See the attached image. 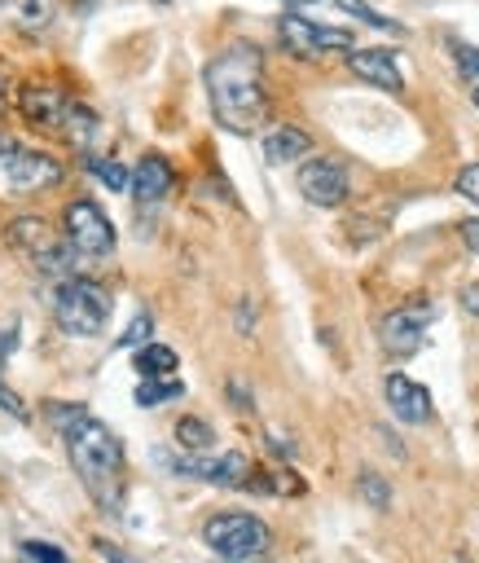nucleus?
I'll use <instances>...</instances> for the list:
<instances>
[{
    "label": "nucleus",
    "mask_w": 479,
    "mask_h": 563,
    "mask_svg": "<svg viewBox=\"0 0 479 563\" xmlns=\"http://www.w3.org/2000/svg\"><path fill=\"white\" fill-rule=\"evenodd\" d=\"M207 97L220 128L251 137L269 115V88H264V58L255 44H229L207 62Z\"/></svg>",
    "instance_id": "nucleus-1"
},
{
    "label": "nucleus",
    "mask_w": 479,
    "mask_h": 563,
    "mask_svg": "<svg viewBox=\"0 0 479 563\" xmlns=\"http://www.w3.org/2000/svg\"><path fill=\"white\" fill-rule=\"evenodd\" d=\"M62 436L71 467L80 471L93 502L102 511H119L124 506V445H119V436L106 423H97L93 414H80L71 427H62Z\"/></svg>",
    "instance_id": "nucleus-2"
},
{
    "label": "nucleus",
    "mask_w": 479,
    "mask_h": 563,
    "mask_svg": "<svg viewBox=\"0 0 479 563\" xmlns=\"http://www.w3.org/2000/svg\"><path fill=\"white\" fill-rule=\"evenodd\" d=\"M18 106H22V115H27L31 124H40L49 132H62L71 146H80V150L93 146L97 119H93V110H88L84 102H75V97H66V93H58V88H49V84H27L18 93Z\"/></svg>",
    "instance_id": "nucleus-3"
},
{
    "label": "nucleus",
    "mask_w": 479,
    "mask_h": 563,
    "mask_svg": "<svg viewBox=\"0 0 479 563\" xmlns=\"http://www.w3.org/2000/svg\"><path fill=\"white\" fill-rule=\"evenodd\" d=\"M62 185V163L0 132V194H44Z\"/></svg>",
    "instance_id": "nucleus-4"
},
{
    "label": "nucleus",
    "mask_w": 479,
    "mask_h": 563,
    "mask_svg": "<svg viewBox=\"0 0 479 563\" xmlns=\"http://www.w3.org/2000/svg\"><path fill=\"white\" fill-rule=\"evenodd\" d=\"M203 542L229 563L260 559L269 550V524L251 511H216L203 524Z\"/></svg>",
    "instance_id": "nucleus-5"
},
{
    "label": "nucleus",
    "mask_w": 479,
    "mask_h": 563,
    "mask_svg": "<svg viewBox=\"0 0 479 563\" xmlns=\"http://www.w3.org/2000/svg\"><path fill=\"white\" fill-rule=\"evenodd\" d=\"M53 317H58V326L71 330V335H84V339L102 335L106 317H110V295L97 282L71 278V282L58 286V295H53Z\"/></svg>",
    "instance_id": "nucleus-6"
},
{
    "label": "nucleus",
    "mask_w": 479,
    "mask_h": 563,
    "mask_svg": "<svg viewBox=\"0 0 479 563\" xmlns=\"http://www.w3.org/2000/svg\"><path fill=\"white\" fill-rule=\"evenodd\" d=\"M9 242H14L40 273H53V278H66V273L75 269V256H80V251H75L71 242H62L40 216H18L14 225H9Z\"/></svg>",
    "instance_id": "nucleus-7"
},
{
    "label": "nucleus",
    "mask_w": 479,
    "mask_h": 563,
    "mask_svg": "<svg viewBox=\"0 0 479 563\" xmlns=\"http://www.w3.org/2000/svg\"><path fill=\"white\" fill-rule=\"evenodd\" d=\"M66 242H71L80 256L88 260H102L115 251V225L93 198H75L66 203Z\"/></svg>",
    "instance_id": "nucleus-8"
},
{
    "label": "nucleus",
    "mask_w": 479,
    "mask_h": 563,
    "mask_svg": "<svg viewBox=\"0 0 479 563\" xmlns=\"http://www.w3.org/2000/svg\"><path fill=\"white\" fill-rule=\"evenodd\" d=\"M277 31H282V44L295 53H304V58H321V53H356V36L343 27H317V22L299 18V14H282L277 22Z\"/></svg>",
    "instance_id": "nucleus-9"
},
{
    "label": "nucleus",
    "mask_w": 479,
    "mask_h": 563,
    "mask_svg": "<svg viewBox=\"0 0 479 563\" xmlns=\"http://www.w3.org/2000/svg\"><path fill=\"white\" fill-rule=\"evenodd\" d=\"M431 326V304L427 300H414V304H400L392 313L383 317L378 326V339H383L387 357H414L422 348V335Z\"/></svg>",
    "instance_id": "nucleus-10"
},
{
    "label": "nucleus",
    "mask_w": 479,
    "mask_h": 563,
    "mask_svg": "<svg viewBox=\"0 0 479 563\" xmlns=\"http://www.w3.org/2000/svg\"><path fill=\"white\" fill-rule=\"evenodd\" d=\"M172 471H181V476H194V480H207V484H220V489H247L255 467L247 454H238V449H229V454H216V458H198L189 454L181 462H167Z\"/></svg>",
    "instance_id": "nucleus-11"
},
{
    "label": "nucleus",
    "mask_w": 479,
    "mask_h": 563,
    "mask_svg": "<svg viewBox=\"0 0 479 563\" xmlns=\"http://www.w3.org/2000/svg\"><path fill=\"white\" fill-rule=\"evenodd\" d=\"M295 185L313 207H339L348 198V168L339 159H308L299 168Z\"/></svg>",
    "instance_id": "nucleus-12"
},
{
    "label": "nucleus",
    "mask_w": 479,
    "mask_h": 563,
    "mask_svg": "<svg viewBox=\"0 0 479 563\" xmlns=\"http://www.w3.org/2000/svg\"><path fill=\"white\" fill-rule=\"evenodd\" d=\"M383 396H387V405H392V414L400 418V423H409V427L431 423V392L409 379V374H387Z\"/></svg>",
    "instance_id": "nucleus-13"
},
{
    "label": "nucleus",
    "mask_w": 479,
    "mask_h": 563,
    "mask_svg": "<svg viewBox=\"0 0 479 563\" xmlns=\"http://www.w3.org/2000/svg\"><path fill=\"white\" fill-rule=\"evenodd\" d=\"M348 71H356L365 84L387 88V93H400L405 88V71H400V58L392 49H356L348 53Z\"/></svg>",
    "instance_id": "nucleus-14"
},
{
    "label": "nucleus",
    "mask_w": 479,
    "mask_h": 563,
    "mask_svg": "<svg viewBox=\"0 0 479 563\" xmlns=\"http://www.w3.org/2000/svg\"><path fill=\"white\" fill-rule=\"evenodd\" d=\"M172 190V163L163 159V154H146V159L137 163V172H132V194H137L141 207L159 203V198Z\"/></svg>",
    "instance_id": "nucleus-15"
},
{
    "label": "nucleus",
    "mask_w": 479,
    "mask_h": 563,
    "mask_svg": "<svg viewBox=\"0 0 479 563\" xmlns=\"http://www.w3.org/2000/svg\"><path fill=\"white\" fill-rule=\"evenodd\" d=\"M58 14V0H0V18L18 27L22 36H36Z\"/></svg>",
    "instance_id": "nucleus-16"
},
{
    "label": "nucleus",
    "mask_w": 479,
    "mask_h": 563,
    "mask_svg": "<svg viewBox=\"0 0 479 563\" xmlns=\"http://www.w3.org/2000/svg\"><path fill=\"white\" fill-rule=\"evenodd\" d=\"M264 159L269 163H295V159H304L308 150H313V137H308L304 128H295V124H282V128H273V132H264Z\"/></svg>",
    "instance_id": "nucleus-17"
},
{
    "label": "nucleus",
    "mask_w": 479,
    "mask_h": 563,
    "mask_svg": "<svg viewBox=\"0 0 479 563\" xmlns=\"http://www.w3.org/2000/svg\"><path fill=\"white\" fill-rule=\"evenodd\" d=\"M137 370L146 374V379H172L176 374V352L167 348V344H146V348H137Z\"/></svg>",
    "instance_id": "nucleus-18"
},
{
    "label": "nucleus",
    "mask_w": 479,
    "mask_h": 563,
    "mask_svg": "<svg viewBox=\"0 0 479 563\" xmlns=\"http://www.w3.org/2000/svg\"><path fill=\"white\" fill-rule=\"evenodd\" d=\"M176 445L189 449V454H207V449L216 445V432H211V423H203V418L185 414L181 423H176Z\"/></svg>",
    "instance_id": "nucleus-19"
},
{
    "label": "nucleus",
    "mask_w": 479,
    "mask_h": 563,
    "mask_svg": "<svg viewBox=\"0 0 479 563\" xmlns=\"http://www.w3.org/2000/svg\"><path fill=\"white\" fill-rule=\"evenodd\" d=\"M181 392H185L181 379H146L137 388V405H146V410L150 405H167V401H176Z\"/></svg>",
    "instance_id": "nucleus-20"
},
{
    "label": "nucleus",
    "mask_w": 479,
    "mask_h": 563,
    "mask_svg": "<svg viewBox=\"0 0 479 563\" xmlns=\"http://www.w3.org/2000/svg\"><path fill=\"white\" fill-rule=\"evenodd\" d=\"M356 489H361V498L370 506H378V511L392 506V484L378 476V471H361V476H356Z\"/></svg>",
    "instance_id": "nucleus-21"
},
{
    "label": "nucleus",
    "mask_w": 479,
    "mask_h": 563,
    "mask_svg": "<svg viewBox=\"0 0 479 563\" xmlns=\"http://www.w3.org/2000/svg\"><path fill=\"white\" fill-rule=\"evenodd\" d=\"M93 172H97V181H102L110 194L132 190V172H128L119 159H93Z\"/></svg>",
    "instance_id": "nucleus-22"
},
{
    "label": "nucleus",
    "mask_w": 479,
    "mask_h": 563,
    "mask_svg": "<svg viewBox=\"0 0 479 563\" xmlns=\"http://www.w3.org/2000/svg\"><path fill=\"white\" fill-rule=\"evenodd\" d=\"M150 335H154V317L150 313H137V317H132V326L119 335V348H146Z\"/></svg>",
    "instance_id": "nucleus-23"
},
{
    "label": "nucleus",
    "mask_w": 479,
    "mask_h": 563,
    "mask_svg": "<svg viewBox=\"0 0 479 563\" xmlns=\"http://www.w3.org/2000/svg\"><path fill=\"white\" fill-rule=\"evenodd\" d=\"M334 5H339V9H348V14H356L361 22H370V27H383V31H400L392 18H387V14H378V9H370V5H365V0H334Z\"/></svg>",
    "instance_id": "nucleus-24"
},
{
    "label": "nucleus",
    "mask_w": 479,
    "mask_h": 563,
    "mask_svg": "<svg viewBox=\"0 0 479 563\" xmlns=\"http://www.w3.org/2000/svg\"><path fill=\"white\" fill-rule=\"evenodd\" d=\"M22 559H27V563H66L62 550L49 546V542H27V546H22Z\"/></svg>",
    "instance_id": "nucleus-25"
},
{
    "label": "nucleus",
    "mask_w": 479,
    "mask_h": 563,
    "mask_svg": "<svg viewBox=\"0 0 479 563\" xmlns=\"http://www.w3.org/2000/svg\"><path fill=\"white\" fill-rule=\"evenodd\" d=\"M458 194L466 198V203L479 207V163H471V168L458 172Z\"/></svg>",
    "instance_id": "nucleus-26"
},
{
    "label": "nucleus",
    "mask_w": 479,
    "mask_h": 563,
    "mask_svg": "<svg viewBox=\"0 0 479 563\" xmlns=\"http://www.w3.org/2000/svg\"><path fill=\"white\" fill-rule=\"evenodd\" d=\"M453 58H458L462 75H471V80H479V49H466V44H453Z\"/></svg>",
    "instance_id": "nucleus-27"
},
{
    "label": "nucleus",
    "mask_w": 479,
    "mask_h": 563,
    "mask_svg": "<svg viewBox=\"0 0 479 563\" xmlns=\"http://www.w3.org/2000/svg\"><path fill=\"white\" fill-rule=\"evenodd\" d=\"M0 410H5L9 418H18V423H27V405H22L18 396L5 388V379H0Z\"/></svg>",
    "instance_id": "nucleus-28"
},
{
    "label": "nucleus",
    "mask_w": 479,
    "mask_h": 563,
    "mask_svg": "<svg viewBox=\"0 0 479 563\" xmlns=\"http://www.w3.org/2000/svg\"><path fill=\"white\" fill-rule=\"evenodd\" d=\"M93 550H97V555H102L106 563H141V559H132V555H128V550H119V546H110V542H106V537H97V542H93Z\"/></svg>",
    "instance_id": "nucleus-29"
},
{
    "label": "nucleus",
    "mask_w": 479,
    "mask_h": 563,
    "mask_svg": "<svg viewBox=\"0 0 479 563\" xmlns=\"http://www.w3.org/2000/svg\"><path fill=\"white\" fill-rule=\"evenodd\" d=\"M233 326H238L242 335H251V330H255V304H251V300L238 304V322H233Z\"/></svg>",
    "instance_id": "nucleus-30"
},
{
    "label": "nucleus",
    "mask_w": 479,
    "mask_h": 563,
    "mask_svg": "<svg viewBox=\"0 0 479 563\" xmlns=\"http://www.w3.org/2000/svg\"><path fill=\"white\" fill-rule=\"evenodd\" d=\"M462 238H466V242H471V247L479 251V220H466V225H462Z\"/></svg>",
    "instance_id": "nucleus-31"
},
{
    "label": "nucleus",
    "mask_w": 479,
    "mask_h": 563,
    "mask_svg": "<svg viewBox=\"0 0 479 563\" xmlns=\"http://www.w3.org/2000/svg\"><path fill=\"white\" fill-rule=\"evenodd\" d=\"M229 396H233L238 405H251V396H247V388H242V383H229Z\"/></svg>",
    "instance_id": "nucleus-32"
},
{
    "label": "nucleus",
    "mask_w": 479,
    "mask_h": 563,
    "mask_svg": "<svg viewBox=\"0 0 479 563\" xmlns=\"http://www.w3.org/2000/svg\"><path fill=\"white\" fill-rule=\"evenodd\" d=\"M462 304L471 308V313H479V291H466V295H462Z\"/></svg>",
    "instance_id": "nucleus-33"
},
{
    "label": "nucleus",
    "mask_w": 479,
    "mask_h": 563,
    "mask_svg": "<svg viewBox=\"0 0 479 563\" xmlns=\"http://www.w3.org/2000/svg\"><path fill=\"white\" fill-rule=\"evenodd\" d=\"M5 97H9V88H5V80H0V110H5Z\"/></svg>",
    "instance_id": "nucleus-34"
},
{
    "label": "nucleus",
    "mask_w": 479,
    "mask_h": 563,
    "mask_svg": "<svg viewBox=\"0 0 479 563\" xmlns=\"http://www.w3.org/2000/svg\"><path fill=\"white\" fill-rule=\"evenodd\" d=\"M471 97H475V106H479V80H475V93Z\"/></svg>",
    "instance_id": "nucleus-35"
},
{
    "label": "nucleus",
    "mask_w": 479,
    "mask_h": 563,
    "mask_svg": "<svg viewBox=\"0 0 479 563\" xmlns=\"http://www.w3.org/2000/svg\"><path fill=\"white\" fill-rule=\"evenodd\" d=\"M159 5H172V0H159Z\"/></svg>",
    "instance_id": "nucleus-36"
},
{
    "label": "nucleus",
    "mask_w": 479,
    "mask_h": 563,
    "mask_svg": "<svg viewBox=\"0 0 479 563\" xmlns=\"http://www.w3.org/2000/svg\"><path fill=\"white\" fill-rule=\"evenodd\" d=\"M247 563H255V559H247Z\"/></svg>",
    "instance_id": "nucleus-37"
}]
</instances>
